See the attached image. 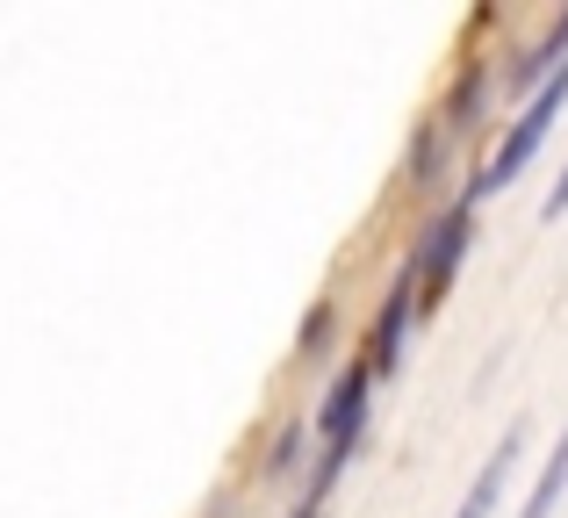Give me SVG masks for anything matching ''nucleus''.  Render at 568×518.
<instances>
[{"instance_id": "6", "label": "nucleus", "mask_w": 568, "mask_h": 518, "mask_svg": "<svg viewBox=\"0 0 568 518\" xmlns=\"http://www.w3.org/2000/svg\"><path fill=\"white\" fill-rule=\"evenodd\" d=\"M568 65V14L555 29H547L540 43H532V51H518V65H511V87H532V94H540L547 80H555V72Z\"/></svg>"}, {"instance_id": "1", "label": "nucleus", "mask_w": 568, "mask_h": 518, "mask_svg": "<svg viewBox=\"0 0 568 518\" xmlns=\"http://www.w3.org/2000/svg\"><path fill=\"white\" fill-rule=\"evenodd\" d=\"M561 101H568V65L555 72V80L540 87V94L518 109V123L504 130V144H497V159H489L483 173H475V202L483 195H497V187H511L518 181V166H532V152L547 144V130H555V115H561Z\"/></svg>"}, {"instance_id": "2", "label": "nucleus", "mask_w": 568, "mask_h": 518, "mask_svg": "<svg viewBox=\"0 0 568 518\" xmlns=\"http://www.w3.org/2000/svg\"><path fill=\"white\" fill-rule=\"evenodd\" d=\"M468 231H475V216H468V202H460V210H446L439 224L425 231V245L410 253L403 274H410V288H417V309H432L446 295V274H454L460 253H468Z\"/></svg>"}, {"instance_id": "8", "label": "nucleus", "mask_w": 568, "mask_h": 518, "mask_svg": "<svg viewBox=\"0 0 568 518\" xmlns=\"http://www.w3.org/2000/svg\"><path fill=\"white\" fill-rule=\"evenodd\" d=\"M561 210H568V173H561L555 187H547V216H561Z\"/></svg>"}, {"instance_id": "5", "label": "nucleus", "mask_w": 568, "mask_h": 518, "mask_svg": "<svg viewBox=\"0 0 568 518\" xmlns=\"http://www.w3.org/2000/svg\"><path fill=\"white\" fill-rule=\"evenodd\" d=\"M518 454H526V418H518V425H504L497 454L483 461V476H475V490L460 497V511H454V518H489V511H497V497H504V476L518 468Z\"/></svg>"}, {"instance_id": "4", "label": "nucleus", "mask_w": 568, "mask_h": 518, "mask_svg": "<svg viewBox=\"0 0 568 518\" xmlns=\"http://www.w3.org/2000/svg\"><path fill=\"white\" fill-rule=\"evenodd\" d=\"M410 317H417V288H410V274L388 288V303H382V317H375V332H367V367L375 375H396V360H403V332H410Z\"/></svg>"}, {"instance_id": "7", "label": "nucleus", "mask_w": 568, "mask_h": 518, "mask_svg": "<svg viewBox=\"0 0 568 518\" xmlns=\"http://www.w3.org/2000/svg\"><path fill=\"white\" fill-rule=\"evenodd\" d=\"M561 497H568V425H561L555 454H547V468H540V483H532V497H526V511H518V518H555Z\"/></svg>"}, {"instance_id": "3", "label": "nucleus", "mask_w": 568, "mask_h": 518, "mask_svg": "<svg viewBox=\"0 0 568 518\" xmlns=\"http://www.w3.org/2000/svg\"><path fill=\"white\" fill-rule=\"evenodd\" d=\"M367 389H375V367H367V360H353L346 375L332 382V396H324V410H317L324 447L353 454V439H361V425H367Z\"/></svg>"}]
</instances>
